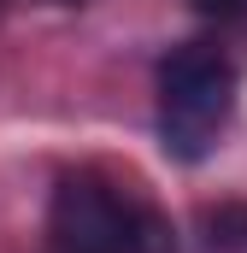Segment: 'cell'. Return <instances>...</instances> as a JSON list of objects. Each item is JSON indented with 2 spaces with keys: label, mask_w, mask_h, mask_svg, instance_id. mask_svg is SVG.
<instances>
[{
  "label": "cell",
  "mask_w": 247,
  "mask_h": 253,
  "mask_svg": "<svg viewBox=\"0 0 247 253\" xmlns=\"http://www.w3.org/2000/svg\"><path fill=\"white\" fill-rule=\"evenodd\" d=\"M53 253H177L171 218L106 177H65L47 206Z\"/></svg>",
  "instance_id": "1"
},
{
  "label": "cell",
  "mask_w": 247,
  "mask_h": 253,
  "mask_svg": "<svg viewBox=\"0 0 247 253\" xmlns=\"http://www.w3.org/2000/svg\"><path fill=\"white\" fill-rule=\"evenodd\" d=\"M236 112V65L212 42H183L159 65V141L171 159L200 165Z\"/></svg>",
  "instance_id": "2"
},
{
  "label": "cell",
  "mask_w": 247,
  "mask_h": 253,
  "mask_svg": "<svg viewBox=\"0 0 247 253\" xmlns=\"http://www.w3.org/2000/svg\"><path fill=\"white\" fill-rule=\"evenodd\" d=\"M194 6H200L206 18H242L247 12V0H194Z\"/></svg>",
  "instance_id": "3"
}]
</instances>
